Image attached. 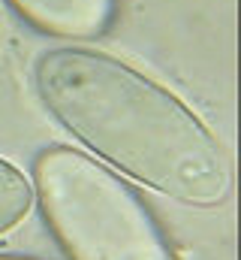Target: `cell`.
Instances as JSON below:
<instances>
[{
  "instance_id": "1",
  "label": "cell",
  "mask_w": 241,
  "mask_h": 260,
  "mask_svg": "<svg viewBox=\"0 0 241 260\" xmlns=\"http://www.w3.org/2000/svg\"><path fill=\"white\" fill-rule=\"evenodd\" d=\"M43 109L94 160L187 209H220L235 194L223 139L175 91L109 52L55 46L33 58Z\"/></svg>"
},
{
  "instance_id": "2",
  "label": "cell",
  "mask_w": 241,
  "mask_h": 260,
  "mask_svg": "<svg viewBox=\"0 0 241 260\" xmlns=\"http://www.w3.org/2000/svg\"><path fill=\"white\" fill-rule=\"evenodd\" d=\"M33 206L69 260H172L169 242L136 188L69 145L36 154Z\"/></svg>"
},
{
  "instance_id": "3",
  "label": "cell",
  "mask_w": 241,
  "mask_h": 260,
  "mask_svg": "<svg viewBox=\"0 0 241 260\" xmlns=\"http://www.w3.org/2000/svg\"><path fill=\"white\" fill-rule=\"evenodd\" d=\"M33 30L58 40H100L118 18V0H6Z\"/></svg>"
},
{
  "instance_id": "4",
  "label": "cell",
  "mask_w": 241,
  "mask_h": 260,
  "mask_svg": "<svg viewBox=\"0 0 241 260\" xmlns=\"http://www.w3.org/2000/svg\"><path fill=\"white\" fill-rule=\"evenodd\" d=\"M33 209L30 176H24L12 160L0 157V236L15 230Z\"/></svg>"
},
{
  "instance_id": "5",
  "label": "cell",
  "mask_w": 241,
  "mask_h": 260,
  "mask_svg": "<svg viewBox=\"0 0 241 260\" xmlns=\"http://www.w3.org/2000/svg\"><path fill=\"white\" fill-rule=\"evenodd\" d=\"M0 260H43V257H24V254H0Z\"/></svg>"
}]
</instances>
